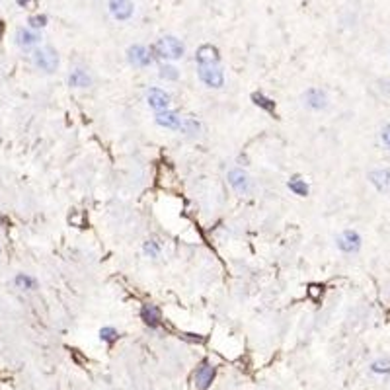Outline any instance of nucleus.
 <instances>
[{"mask_svg":"<svg viewBox=\"0 0 390 390\" xmlns=\"http://www.w3.org/2000/svg\"><path fill=\"white\" fill-rule=\"evenodd\" d=\"M16 285H18L20 289H25V291H31V289H35V287H37V281H35L33 277L23 275V273H20V275L16 277Z\"/></svg>","mask_w":390,"mask_h":390,"instance_id":"6ab92c4d","label":"nucleus"},{"mask_svg":"<svg viewBox=\"0 0 390 390\" xmlns=\"http://www.w3.org/2000/svg\"><path fill=\"white\" fill-rule=\"evenodd\" d=\"M302 100H304V104L310 108V110H314V112H320L324 110L326 106H328V96L324 90L320 88H308L306 92L302 94Z\"/></svg>","mask_w":390,"mask_h":390,"instance_id":"423d86ee","label":"nucleus"},{"mask_svg":"<svg viewBox=\"0 0 390 390\" xmlns=\"http://www.w3.org/2000/svg\"><path fill=\"white\" fill-rule=\"evenodd\" d=\"M140 318H142V322H144L146 326L156 328V326L160 324V308L154 306V304H144V306L140 308Z\"/></svg>","mask_w":390,"mask_h":390,"instance_id":"f8f14e48","label":"nucleus"},{"mask_svg":"<svg viewBox=\"0 0 390 390\" xmlns=\"http://www.w3.org/2000/svg\"><path fill=\"white\" fill-rule=\"evenodd\" d=\"M229 184L238 195H250L254 191V185L250 176L242 168H234L229 172Z\"/></svg>","mask_w":390,"mask_h":390,"instance_id":"7ed1b4c3","label":"nucleus"},{"mask_svg":"<svg viewBox=\"0 0 390 390\" xmlns=\"http://www.w3.org/2000/svg\"><path fill=\"white\" fill-rule=\"evenodd\" d=\"M158 74H160V78H164V80H178L180 78V70L176 69V67H172V65H162Z\"/></svg>","mask_w":390,"mask_h":390,"instance_id":"aec40b11","label":"nucleus"},{"mask_svg":"<svg viewBox=\"0 0 390 390\" xmlns=\"http://www.w3.org/2000/svg\"><path fill=\"white\" fill-rule=\"evenodd\" d=\"M133 2L131 0H110V12L115 20H129L133 16Z\"/></svg>","mask_w":390,"mask_h":390,"instance_id":"6e6552de","label":"nucleus"},{"mask_svg":"<svg viewBox=\"0 0 390 390\" xmlns=\"http://www.w3.org/2000/svg\"><path fill=\"white\" fill-rule=\"evenodd\" d=\"M213 377H215V367H213L209 361H203V363L197 367L195 375H193V379H195V385H197V389H199V390H207V389H209V385H211Z\"/></svg>","mask_w":390,"mask_h":390,"instance_id":"1a4fd4ad","label":"nucleus"},{"mask_svg":"<svg viewBox=\"0 0 390 390\" xmlns=\"http://www.w3.org/2000/svg\"><path fill=\"white\" fill-rule=\"evenodd\" d=\"M127 59L131 65L135 67H148L152 63V57H150V51L144 45H131L127 49Z\"/></svg>","mask_w":390,"mask_h":390,"instance_id":"0eeeda50","label":"nucleus"},{"mask_svg":"<svg viewBox=\"0 0 390 390\" xmlns=\"http://www.w3.org/2000/svg\"><path fill=\"white\" fill-rule=\"evenodd\" d=\"M27 22H29L31 27H43L47 23V16H31Z\"/></svg>","mask_w":390,"mask_h":390,"instance_id":"393cba45","label":"nucleus"},{"mask_svg":"<svg viewBox=\"0 0 390 390\" xmlns=\"http://www.w3.org/2000/svg\"><path fill=\"white\" fill-rule=\"evenodd\" d=\"M180 121H182V117H180L178 114H174V112H168V110H164V112H156V123H158L160 127L180 129Z\"/></svg>","mask_w":390,"mask_h":390,"instance_id":"ddd939ff","label":"nucleus"},{"mask_svg":"<svg viewBox=\"0 0 390 390\" xmlns=\"http://www.w3.org/2000/svg\"><path fill=\"white\" fill-rule=\"evenodd\" d=\"M18 4L25 8V10H33V8H37V0H18Z\"/></svg>","mask_w":390,"mask_h":390,"instance_id":"a878e982","label":"nucleus"},{"mask_svg":"<svg viewBox=\"0 0 390 390\" xmlns=\"http://www.w3.org/2000/svg\"><path fill=\"white\" fill-rule=\"evenodd\" d=\"M252 100H254V104H256V106H260L261 110H265V112H269V114H273V112H275V102H273V100H269L267 96H263L261 92H254Z\"/></svg>","mask_w":390,"mask_h":390,"instance_id":"f3484780","label":"nucleus"},{"mask_svg":"<svg viewBox=\"0 0 390 390\" xmlns=\"http://www.w3.org/2000/svg\"><path fill=\"white\" fill-rule=\"evenodd\" d=\"M69 84L74 88H86V86H90V76L86 74V70L76 69L69 74Z\"/></svg>","mask_w":390,"mask_h":390,"instance_id":"4468645a","label":"nucleus"},{"mask_svg":"<svg viewBox=\"0 0 390 390\" xmlns=\"http://www.w3.org/2000/svg\"><path fill=\"white\" fill-rule=\"evenodd\" d=\"M100 338L104 342H108V344H114L115 340H117V330L112 328V326H106V328L100 330Z\"/></svg>","mask_w":390,"mask_h":390,"instance_id":"412c9836","label":"nucleus"},{"mask_svg":"<svg viewBox=\"0 0 390 390\" xmlns=\"http://www.w3.org/2000/svg\"><path fill=\"white\" fill-rule=\"evenodd\" d=\"M33 63L35 67L45 72H53L59 67V57L51 47H43V49H35L33 51Z\"/></svg>","mask_w":390,"mask_h":390,"instance_id":"20e7f679","label":"nucleus"},{"mask_svg":"<svg viewBox=\"0 0 390 390\" xmlns=\"http://www.w3.org/2000/svg\"><path fill=\"white\" fill-rule=\"evenodd\" d=\"M287 185H289V189H291L295 195H300V197L308 195V185H306V182H304L300 176H293Z\"/></svg>","mask_w":390,"mask_h":390,"instance_id":"a211bd4d","label":"nucleus"},{"mask_svg":"<svg viewBox=\"0 0 390 390\" xmlns=\"http://www.w3.org/2000/svg\"><path fill=\"white\" fill-rule=\"evenodd\" d=\"M146 102H148V106H150L152 110L164 112V110L170 106V96H168V92L160 90V88H150V90L146 92Z\"/></svg>","mask_w":390,"mask_h":390,"instance_id":"9d476101","label":"nucleus"},{"mask_svg":"<svg viewBox=\"0 0 390 390\" xmlns=\"http://www.w3.org/2000/svg\"><path fill=\"white\" fill-rule=\"evenodd\" d=\"M322 293H324V287L322 285H316V283L308 285V297L312 298V300H320Z\"/></svg>","mask_w":390,"mask_h":390,"instance_id":"5701e85b","label":"nucleus"},{"mask_svg":"<svg viewBox=\"0 0 390 390\" xmlns=\"http://www.w3.org/2000/svg\"><path fill=\"white\" fill-rule=\"evenodd\" d=\"M152 49L158 53V57H162V59H182L185 53L184 43L180 39H176L174 35H164V37H160L154 43Z\"/></svg>","mask_w":390,"mask_h":390,"instance_id":"f257e3e1","label":"nucleus"},{"mask_svg":"<svg viewBox=\"0 0 390 390\" xmlns=\"http://www.w3.org/2000/svg\"><path fill=\"white\" fill-rule=\"evenodd\" d=\"M373 371L375 373H390V361H377V363H373Z\"/></svg>","mask_w":390,"mask_h":390,"instance_id":"b1692460","label":"nucleus"},{"mask_svg":"<svg viewBox=\"0 0 390 390\" xmlns=\"http://www.w3.org/2000/svg\"><path fill=\"white\" fill-rule=\"evenodd\" d=\"M369 180L379 191H390V168H381L369 172Z\"/></svg>","mask_w":390,"mask_h":390,"instance_id":"9b49d317","label":"nucleus"},{"mask_svg":"<svg viewBox=\"0 0 390 390\" xmlns=\"http://www.w3.org/2000/svg\"><path fill=\"white\" fill-rule=\"evenodd\" d=\"M338 248L345 254H355L361 248V236L355 230H344L338 236Z\"/></svg>","mask_w":390,"mask_h":390,"instance_id":"39448f33","label":"nucleus"},{"mask_svg":"<svg viewBox=\"0 0 390 390\" xmlns=\"http://www.w3.org/2000/svg\"><path fill=\"white\" fill-rule=\"evenodd\" d=\"M197 72L201 82L209 88H221L225 84V72L221 69V63H201L197 65Z\"/></svg>","mask_w":390,"mask_h":390,"instance_id":"f03ea898","label":"nucleus"},{"mask_svg":"<svg viewBox=\"0 0 390 390\" xmlns=\"http://www.w3.org/2000/svg\"><path fill=\"white\" fill-rule=\"evenodd\" d=\"M18 45L22 47H29V45H35L39 41V35L31 29H18Z\"/></svg>","mask_w":390,"mask_h":390,"instance_id":"dca6fc26","label":"nucleus"},{"mask_svg":"<svg viewBox=\"0 0 390 390\" xmlns=\"http://www.w3.org/2000/svg\"><path fill=\"white\" fill-rule=\"evenodd\" d=\"M178 131H182V133L189 135V137H195V135H199L201 125H199V121H195L193 117H182L180 129H178Z\"/></svg>","mask_w":390,"mask_h":390,"instance_id":"2eb2a0df","label":"nucleus"},{"mask_svg":"<svg viewBox=\"0 0 390 390\" xmlns=\"http://www.w3.org/2000/svg\"><path fill=\"white\" fill-rule=\"evenodd\" d=\"M144 254H148L150 258H156V256L160 254L158 242H156V240H146V242H144Z\"/></svg>","mask_w":390,"mask_h":390,"instance_id":"4be33fe9","label":"nucleus"},{"mask_svg":"<svg viewBox=\"0 0 390 390\" xmlns=\"http://www.w3.org/2000/svg\"><path fill=\"white\" fill-rule=\"evenodd\" d=\"M383 142H385V146L387 148H390V123L389 125H385V129H383Z\"/></svg>","mask_w":390,"mask_h":390,"instance_id":"bb28decb","label":"nucleus"}]
</instances>
